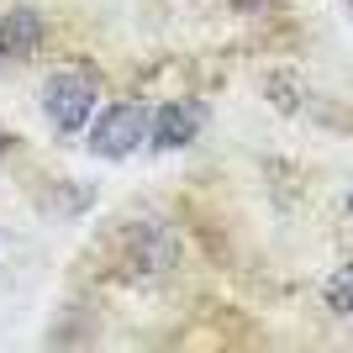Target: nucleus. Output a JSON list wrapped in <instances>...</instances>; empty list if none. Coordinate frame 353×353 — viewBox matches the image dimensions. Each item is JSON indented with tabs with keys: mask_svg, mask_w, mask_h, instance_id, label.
<instances>
[{
	"mask_svg": "<svg viewBox=\"0 0 353 353\" xmlns=\"http://www.w3.org/2000/svg\"><path fill=\"white\" fill-rule=\"evenodd\" d=\"M95 101H101V79L90 69H63L43 85V111L53 117L59 132H79L95 117Z\"/></svg>",
	"mask_w": 353,
	"mask_h": 353,
	"instance_id": "1",
	"label": "nucleus"
},
{
	"mask_svg": "<svg viewBox=\"0 0 353 353\" xmlns=\"http://www.w3.org/2000/svg\"><path fill=\"white\" fill-rule=\"evenodd\" d=\"M143 105H132V101H121V105H111L101 121H95V137H90V148L101 153V159H127L137 143H143Z\"/></svg>",
	"mask_w": 353,
	"mask_h": 353,
	"instance_id": "2",
	"label": "nucleus"
},
{
	"mask_svg": "<svg viewBox=\"0 0 353 353\" xmlns=\"http://www.w3.org/2000/svg\"><path fill=\"white\" fill-rule=\"evenodd\" d=\"M201 127V105L195 101H169L159 105V117H153V148H185Z\"/></svg>",
	"mask_w": 353,
	"mask_h": 353,
	"instance_id": "3",
	"label": "nucleus"
},
{
	"mask_svg": "<svg viewBox=\"0 0 353 353\" xmlns=\"http://www.w3.org/2000/svg\"><path fill=\"white\" fill-rule=\"evenodd\" d=\"M43 37V16L27 11V6H16L11 16H0V59H27L32 48Z\"/></svg>",
	"mask_w": 353,
	"mask_h": 353,
	"instance_id": "4",
	"label": "nucleus"
},
{
	"mask_svg": "<svg viewBox=\"0 0 353 353\" xmlns=\"http://www.w3.org/2000/svg\"><path fill=\"white\" fill-rule=\"evenodd\" d=\"M327 306L343 311V316H353V264H343L332 280H327Z\"/></svg>",
	"mask_w": 353,
	"mask_h": 353,
	"instance_id": "5",
	"label": "nucleus"
}]
</instances>
